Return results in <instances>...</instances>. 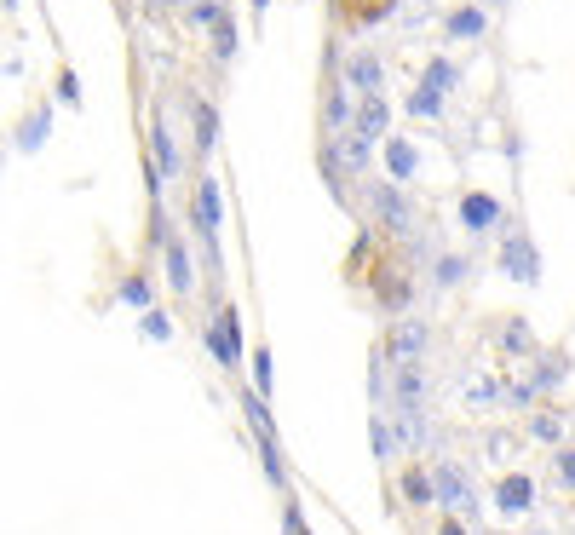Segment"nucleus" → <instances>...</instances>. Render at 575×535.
<instances>
[{
	"label": "nucleus",
	"instance_id": "nucleus-1",
	"mask_svg": "<svg viewBox=\"0 0 575 535\" xmlns=\"http://www.w3.org/2000/svg\"><path fill=\"white\" fill-rule=\"evenodd\" d=\"M363 202H368V219H374L386 236H397V242L414 236V196L403 185H391V179H368Z\"/></svg>",
	"mask_w": 575,
	"mask_h": 535
},
{
	"label": "nucleus",
	"instance_id": "nucleus-2",
	"mask_svg": "<svg viewBox=\"0 0 575 535\" xmlns=\"http://www.w3.org/2000/svg\"><path fill=\"white\" fill-rule=\"evenodd\" d=\"M219 219H225V202H219V179H213V173H196L190 225H196V242H202L207 271H213V277H219Z\"/></svg>",
	"mask_w": 575,
	"mask_h": 535
},
{
	"label": "nucleus",
	"instance_id": "nucleus-3",
	"mask_svg": "<svg viewBox=\"0 0 575 535\" xmlns=\"http://www.w3.org/2000/svg\"><path fill=\"white\" fill-rule=\"evenodd\" d=\"M432 478H437V507L455 512V518H466V524H478V484H472V472L455 461V455H437L432 461Z\"/></svg>",
	"mask_w": 575,
	"mask_h": 535
},
{
	"label": "nucleus",
	"instance_id": "nucleus-4",
	"mask_svg": "<svg viewBox=\"0 0 575 535\" xmlns=\"http://www.w3.org/2000/svg\"><path fill=\"white\" fill-rule=\"evenodd\" d=\"M202 346L213 351V363L225 374H242V311L236 305H213V317L202 323Z\"/></svg>",
	"mask_w": 575,
	"mask_h": 535
},
{
	"label": "nucleus",
	"instance_id": "nucleus-5",
	"mask_svg": "<svg viewBox=\"0 0 575 535\" xmlns=\"http://www.w3.org/2000/svg\"><path fill=\"white\" fill-rule=\"evenodd\" d=\"M426 351H432V323L426 317H397L386 328V340H380L386 363H426Z\"/></svg>",
	"mask_w": 575,
	"mask_h": 535
},
{
	"label": "nucleus",
	"instance_id": "nucleus-6",
	"mask_svg": "<svg viewBox=\"0 0 575 535\" xmlns=\"http://www.w3.org/2000/svg\"><path fill=\"white\" fill-rule=\"evenodd\" d=\"M409 271H414L409 259H380V265H374V300H380L386 317H403V311H409V300H414Z\"/></svg>",
	"mask_w": 575,
	"mask_h": 535
},
{
	"label": "nucleus",
	"instance_id": "nucleus-7",
	"mask_svg": "<svg viewBox=\"0 0 575 535\" xmlns=\"http://www.w3.org/2000/svg\"><path fill=\"white\" fill-rule=\"evenodd\" d=\"M340 81L357 98H380V93H386V81H391V70H386V58H380L374 47H357V52H345Z\"/></svg>",
	"mask_w": 575,
	"mask_h": 535
},
{
	"label": "nucleus",
	"instance_id": "nucleus-8",
	"mask_svg": "<svg viewBox=\"0 0 575 535\" xmlns=\"http://www.w3.org/2000/svg\"><path fill=\"white\" fill-rule=\"evenodd\" d=\"M501 277L512 282H541V254H535V242H529V231H506L501 236Z\"/></svg>",
	"mask_w": 575,
	"mask_h": 535
},
{
	"label": "nucleus",
	"instance_id": "nucleus-9",
	"mask_svg": "<svg viewBox=\"0 0 575 535\" xmlns=\"http://www.w3.org/2000/svg\"><path fill=\"white\" fill-rule=\"evenodd\" d=\"M184 110H190V133H196V173L207 167V156H213V144H219V110H213V98H202V93H190L184 98Z\"/></svg>",
	"mask_w": 575,
	"mask_h": 535
},
{
	"label": "nucleus",
	"instance_id": "nucleus-10",
	"mask_svg": "<svg viewBox=\"0 0 575 535\" xmlns=\"http://www.w3.org/2000/svg\"><path fill=\"white\" fill-rule=\"evenodd\" d=\"M495 225H501V196H489V190H466V196H460V231L472 236V242H483Z\"/></svg>",
	"mask_w": 575,
	"mask_h": 535
},
{
	"label": "nucleus",
	"instance_id": "nucleus-11",
	"mask_svg": "<svg viewBox=\"0 0 575 535\" xmlns=\"http://www.w3.org/2000/svg\"><path fill=\"white\" fill-rule=\"evenodd\" d=\"M570 369H575V357H570V351H564V346H558V351H535V357H529V363H524L529 386H535V392H541V397H552V392H558V386L570 380Z\"/></svg>",
	"mask_w": 575,
	"mask_h": 535
},
{
	"label": "nucleus",
	"instance_id": "nucleus-12",
	"mask_svg": "<svg viewBox=\"0 0 575 535\" xmlns=\"http://www.w3.org/2000/svg\"><path fill=\"white\" fill-rule=\"evenodd\" d=\"M397 501L403 507H437V478H432V466L426 461H409L403 472H397Z\"/></svg>",
	"mask_w": 575,
	"mask_h": 535
},
{
	"label": "nucleus",
	"instance_id": "nucleus-13",
	"mask_svg": "<svg viewBox=\"0 0 575 535\" xmlns=\"http://www.w3.org/2000/svg\"><path fill=\"white\" fill-rule=\"evenodd\" d=\"M495 351H501L506 363H529V357L541 351V340H535V328H529L524 317H501V328H495Z\"/></svg>",
	"mask_w": 575,
	"mask_h": 535
},
{
	"label": "nucleus",
	"instance_id": "nucleus-14",
	"mask_svg": "<svg viewBox=\"0 0 575 535\" xmlns=\"http://www.w3.org/2000/svg\"><path fill=\"white\" fill-rule=\"evenodd\" d=\"M535 507V478L529 472H501V484H495V512L501 518H524Z\"/></svg>",
	"mask_w": 575,
	"mask_h": 535
},
{
	"label": "nucleus",
	"instance_id": "nucleus-15",
	"mask_svg": "<svg viewBox=\"0 0 575 535\" xmlns=\"http://www.w3.org/2000/svg\"><path fill=\"white\" fill-rule=\"evenodd\" d=\"M161 271H167V288H173L179 300H190V294H196V265H190V248H184L179 236L161 248Z\"/></svg>",
	"mask_w": 575,
	"mask_h": 535
},
{
	"label": "nucleus",
	"instance_id": "nucleus-16",
	"mask_svg": "<svg viewBox=\"0 0 575 535\" xmlns=\"http://www.w3.org/2000/svg\"><path fill=\"white\" fill-rule=\"evenodd\" d=\"M426 397H432L426 363H391V403H426Z\"/></svg>",
	"mask_w": 575,
	"mask_h": 535
},
{
	"label": "nucleus",
	"instance_id": "nucleus-17",
	"mask_svg": "<svg viewBox=\"0 0 575 535\" xmlns=\"http://www.w3.org/2000/svg\"><path fill=\"white\" fill-rule=\"evenodd\" d=\"M483 35H489V12L478 0H466V6H455L443 18V41H483Z\"/></svg>",
	"mask_w": 575,
	"mask_h": 535
},
{
	"label": "nucleus",
	"instance_id": "nucleus-18",
	"mask_svg": "<svg viewBox=\"0 0 575 535\" xmlns=\"http://www.w3.org/2000/svg\"><path fill=\"white\" fill-rule=\"evenodd\" d=\"M380 156H386V179H391V185H409V179H420V150H414L409 139H397V133H391V139L380 144Z\"/></svg>",
	"mask_w": 575,
	"mask_h": 535
},
{
	"label": "nucleus",
	"instance_id": "nucleus-19",
	"mask_svg": "<svg viewBox=\"0 0 575 535\" xmlns=\"http://www.w3.org/2000/svg\"><path fill=\"white\" fill-rule=\"evenodd\" d=\"M351 127H357L368 144H386L391 139V104H386V93H380V98H357V121H351Z\"/></svg>",
	"mask_w": 575,
	"mask_h": 535
},
{
	"label": "nucleus",
	"instance_id": "nucleus-20",
	"mask_svg": "<svg viewBox=\"0 0 575 535\" xmlns=\"http://www.w3.org/2000/svg\"><path fill=\"white\" fill-rule=\"evenodd\" d=\"M564 432H570V415H564V409H552V403H535V409H529V438L535 443L564 449Z\"/></svg>",
	"mask_w": 575,
	"mask_h": 535
},
{
	"label": "nucleus",
	"instance_id": "nucleus-21",
	"mask_svg": "<svg viewBox=\"0 0 575 535\" xmlns=\"http://www.w3.org/2000/svg\"><path fill=\"white\" fill-rule=\"evenodd\" d=\"M150 150H156V173H161V179H179L184 156H179V139H173L167 116H156V121H150Z\"/></svg>",
	"mask_w": 575,
	"mask_h": 535
},
{
	"label": "nucleus",
	"instance_id": "nucleus-22",
	"mask_svg": "<svg viewBox=\"0 0 575 535\" xmlns=\"http://www.w3.org/2000/svg\"><path fill=\"white\" fill-rule=\"evenodd\" d=\"M368 449H374V461H380V466H391V461H397V449H403L397 426H391L380 409H374V420H368Z\"/></svg>",
	"mask_w": 575,
	"mask_h": 535
},
{
	"label": "nucleus",
	"instance_id": "nucleus-23",
	"mask_svg": "<svg viewBox=\"0 0 575 535\" xmlns=\"http://www.w3.org/2000/svg\"><path fill=\"white\" fill-rule=\"evenodd\" d=\"M351 121H357V104H351V87L340 81L334 93L322 98V127H328V133H345Z\"/></svg>",
	"mask_w": 575,
	"mask_h": 535
},
{
	"label": "nucleus",
	"instance_id": "nucleus-24",
	"mask_svg": "<svg viewBox=\"0 0 575 535\" xmlns=\"http://www.w3.org/2000/svg\"><path fill=\"white\" fill-rule=\"evenodd\" d=\"M466 277H472V259H466V254H437V265H432V288H437V294L460 288Z\"/></svg>",
	"mask_w": 575,
	"mask_h": 535
},
{
	"label": "nucleus",
	"instance_id": "nucleus-25",
	"mask_svg": "<svg viewBox=\"0 0 575 535\" xmlns=\"http://www.w3.org/2000/svg\"><path fill=\"white\" fill-rule=\"evenodd\" d=\"M420 87H432V93H455L460 87V64H449V58H432V64H426V75H420Z\"/></svg>",
	"mask_w": 575,
	"mask_h": 535
},
{
	"label": "nucleus",
	"instance_id": "nucleus-26",
	"mask_svg": "<svg viewBox=\"0 0 575 535\" xmlns=\"http://www.w3.org/2000/svg\"><path fill=\"white\" fill-rule=\"evenodd\" d=\"M184 24L190 29H219V24H230V12H225V0H190Z\"/></svg>",
	"mask_w": 575,
	"mask_h": 535
},
{
	"label": "nucleus",
	"instance_id": "nucleus-27",
	"mask_svg": "<svg viewBox=\"0 0 575 535\" xmlns=\"http://www.w3.org/2000/svg\"><path fill=\"white\" fill-rule=\"evenodd\" d=\"M242 409H248V426L259 432V443H271L276 426H271V415H265V397H259V392H242Z\"/></svg>",
	"mask_w": 575,
	"mask_h": 535
},
{
	"label": "nucleus",
	"instance_id": "nucleus-28",
	"mask_svg": "<svg viewBox=\"0 0 575 535\" xmlns=\"http://www.w3.org/2000/svg\"><path fill=\"white\" fill-rule=\"evenodd\" d=\"M409 116H414V121H437V116H443V93H432V87H414V93H409Z\"/></svg>",
	"mask_w": 575,
	"mask_h": 535
},
{
	"label": "nucleus",
	"instance_id": "nucleus-29",
	"mask_svg": "<svg viewBox=\"0 0 575 535\" xmlns=\"http://www.w3.org/2000/svg\"><path fill=\"white\" fill-rule=\"evenodd\" d=\"M46 127H52V110H35V116H29V121L18 127V150H41Z\"/></svg>",
	"mask_w": 575,
	"mask_h": 535
},
{
	"label": "nucleus",
	"instance_id": "nucleus-30",
	"mask_svg": "<svg viewBox=\"0 0 575 535\" xmlns=\"http://www.w3.org/2000/svg\"><path fill=\"white\" fill-rule=\"evenodd\" d=\"M552 478H558V489H570L575 495V443H564V449L552 455Z\"/></svg>",
	"mask_w": 575,
	"mask_h": 535
},
{
	"label": "nucleus",
	"instance_id": "nucleus-31",
	"mask_svg": "<svg viewBox=\"0 0 575 535\" xmlns=\"http://www.w3.org/2000/svg\"><path fill=\"white\" fill-rule=\"evenodd\" d=\"M121 300L138 305V311H150V282L138 277V271H133V277H121Z\"/></svg>",
	"mask_w": 575,
	"mask_h": 535
},
{
	"label": "nucleus",
	"instance_id": "nucleus-32",
	"mask_svg": "<svg viewBox=\"0 0 575 535\" xmlns=\"http://www.w3.org/2000/svg\"><path fill=\"white\" fill-rule=\"evenodd\" d=\"M213 58H219V64H230V58H236V29H230V24L213 29Z\"/></svg>",
	"mask_w": 575,
	"mask_h": 535
},
{
	"label": "nucleus",
	"instance_id": "nucleus-33",
	"mask_svg": "<svg viewBox=\"0 0 575 535\" xmlns=\"http://www.w3.org/2000/svg\"><path fill=\"white\" fill-rule=\"evenodd\" d=\"M253 392H271V351H253Z\"/></svg>",
	"mask_w": 575,
	"mask_h": 535
},
{
	"label": "nucleus",
	"instance_id": "nucleus-34",
	"mask_svg": "<svg viewBox=\"0 0 575 535\" xmlns=\"http://www.w3.org/2000/svg\"><path fill=\"white\" fill-rule=\"evenodd\" d=\"M495 397H501L495 380H472V386H466V409H472V403H495Z\"/></svg>",
	"mask_w": 575,
	"mask_h": 535
},
{
	"label": "nucleus",
	"instance_id": "nucleus-35",
	"mask_svg": "<svg viewBox=\"0 0 575 535\" xmlns=\"http://www.w3.org/2000/svg\"><path fill=\"white\" fill-rule=\"evenodd\" d=\"M512 449H518L512 432H489V455H495V461H512Z\"/></svg>",
	"mask_w": 575,
	"mask_h": 535
},
{
	"label": "nucleus",
	"instance_id": "nucleus-36",
	"mask_svg": "<svg viewBox=\"0 0 575 535\" xmlns=\"http://www.w3.org/2000/svg\"><path fill=\"white\" fill-rule=\"evenodd\" d=\"M437 535H472V524H466V518H455V512H443V524H437Z\"/></svg>",
	"mask_w": 575,
	"mask_h": 535
},
{
	"label": "nucleus",
	"instance_id": "nucleus-37",
	"mask_svg": "<svg viewBox=\"0 0 575 535\" xmlns=\"http://www.w3.org/2000/svg\"><path fill=\"white\" fill-rule=\"evenodd\" d=\"M282 524H288V535H311V530H305V518H299V507H294V495H288V512H282Z\"/></svg>",
	"mask_w": 575,
	"mask_h": 535
},
{
	"label": "nucleus",
	"instance_id": "nucleus-38",
	"mask_svg": "<svg viewBox=\"0 0 575 535\" xmlns=\"http://www.w3.org/2000/svg\"><path fill=\"white\" fill-rule=\"evenodd\" d=\"M144 334H150V340H167V323H161V311H144Z\"/></svg>",
	"mask_w": 575,
	"mask_h": 535
},
{
	"label": "nucleus",
	"instance_id": "nucleus-39",
	"mask_svg": "<svg viewBox=\"0 0 575 535\" xmlns=\"http://www.w3.org/2000/svg\"><path fill=\"white\" fill-rule=\"evenodd\" d=\"M144 12H190V0H144Z\"/></svg>",
	"mask_w": 575,
	"mask_h": 535
},
{
	"label": "nucleus",
	"instance_id": "nucleus-40",
	"mask_svg": "<svg viewBox=\"0 0 575 535\" xmlns=\"http://www.w3.org/2000/svg\"><path fill=\"white\" fill-rule=\"evenodd\" d=\"M489 535H506V530H489Z\"/></svg>",
	"mask_w": 575,
	"mask_h": 535
},
{
	"label": "nucleus",
	"instance_id": "nucleus-41",
	"mask_svg": "<svg viewBox=\"0 0 575 535\" xmlns=\"http://www.w3.org/2000/svg\"><path fill=\"white\" fill-rule=\"evenodd\" d=\"M495 6H501V0H495Z\"/></svg>",
	"mask_w": 575,
	"mask_h": 535
}]
</instances>
